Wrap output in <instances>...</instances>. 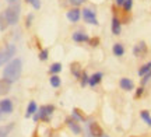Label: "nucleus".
I'll use <instances>...</instances> for the list:
<instances>
[{"label": "nucleus", "mask_w": 151, "mask_h": 137, "mask_svg": "<svg viewBox=\"0 0 151 137\" xmlns=\"http://www.w3.org/2000/svg\"><path fill=\"white\" fill-rule=\"evenodd\" d=\"M21 67H22V63L20 59H13V60L9 62L7 66L4 67L3 77L7 78L10 82L17 81V80L20 78V76H21Z\"/></svg>", "instance_id": "1"}, {"label": "nucleus", "mask_w": 151, "mask_h": 137, "mask_svg": "<svg viewBox=\"0 0 151 137\" xmlns=\"http://www.w3.org/2000/svg\"><path fill=\"white\" fill-rule=\"evenodd\" d=\"M20 9L21 6L18 1H14L11 3V6H9V9L4 11L6 20L9 22V25H16L18 22V18H20Z\"/></svg>", "instance_id": "2"}, {"label": "nucleus", "mask_w": 151, "mask_h": 137, "mask_svg": "<svg viewBox=\"0 0 151 137\" xmlns=\"http://www.w3.org/2000/svg\"><path fill=\"white\" fill-rule=\"evenodd\" d=\"M55 106L53 105H42L39 110H37V113L34 115V121H41L42 122H50V116L53 115Z\"/></svg>", "instance_id": "3"}, {"label": "nucleus", "mask_w": 151, "mask_h": 137, "mask_svg": "<svg viewBox=\"0 0 151 137\" xmlns=\"http://www.w3.org/2000/svg\"><path fill=\"white\" fill-rule=\"evenodd\" d=\"M14 55H16V46L14 45H7L4 49L0 50V66L6 65Z\"/></svg>", "instance_id": "4"}, {"label": "nucleus", "mask_w": 151, "mask_h": 137, "mask_svg": "<svg viewBox=\"0 0 151 137\" xmlns=\"http://www.w3.org/2000/svg\"><path fill=\"white\" fill-rule=\"evenodd\" d=\"M81 16H83L86 22L91 24V25H98L97 14H95V11L92 10V9H84V10L81 11Z\"/></svg>", "instance_id": "5"}, {"label": "nucleus", "mask_w": 151, "mask_h": 137, "mask_svg": "<svg viewBox=\"0 0 151 137\" xmlns=\"http://www.w3.org/2000/svg\"><path fill=\"white\" fill-rule=\"evenodd\" d=\"M147 52H148V48H147V44L144 41H140L139 44L134 45V48H133V55L136 57H144L147 55Z\"/></svg>", "instance_id": "6"}, {"label": "nucleus", "mask_w": 151, "mask_h": 137, "mask_svg": "<svg viewBox=\"0 0 151 137\" xmlns=\"http://www.w3.org/2000/svg\"><path fill=\"white\" fill-rule=\"evenodd\" d=\"M87 132L90 133L92 137H101L104 134L102 127L99 126L97 122H90V123L87 125Z\"/></svg>", "instance_id": "7"}, {"label": "nucleus", "mask_w": 151, "mask_h": 137, "mask_svg": "<svg viewBox=\"0 0 151 137\" xmlns=\"http://www.w3.org/2000/svg\"><path fill=\"white\" fill-rule=\"evenodd\" d=\"M66 16H67V20H69L70 22H77L81 18V11L76 7V9H71V10L67 11Z\"/></svg>", "instance_id": "8"}, {"label": "nucleus", "mask_w": 151, "mask_h": 137, "mask_svg": "<svg viewBox=\"0 0 151 137\" xmlns=\"http://www.w3.org/2000/svg\"><path fill=\"white\" fill-rule=\"evenodd\" d=\"M111 29H112L113 35H120V32H122V21L119 20L118 17H113V18H112Z\"/></svg>", "instance_id": "9"}, {"label": "nucleus", "mask_w": 151, "mask_h": 137, "mask_svg": "<svg viewBox=\"0 0 151 137\" xmlns=\"http://www.w3.org/2000/svg\"><path fill=\"white\" fill-rule=\"evenodd\" d=\"M0 109H1L3 113H11L13 109H14L13 102H11L10 99H1L0 101Z\"/></svg>", "instance_id": "10"}, {"label": "nucleus", "mask_w": 151, "mask_h": 137, "mask_svg": "<svg viewBox=\"0 0 151 137\" xmlns=\"http://www.w3.org/2000/svg\"><path fill=\"white\" fill-rule=\"evenodd\" d=\"M11 88V82L7 80V78H0V97H3V95H6V94H9V91H10Z\"/></svg>", "instance_id": "11"}, {"label": "nucleus", "mask_w": 151, "mask_h": 137, "mask_svg": "<svg viewBox=\"0 0 151 137\" xmlns=\"http://www.w3.org/2000/svg\"><path fill=\"white\" fill-rule=\"evenodd\" d=\"M119 85H120V88H122V90H124V91H132V90L134 88V84H133V81H132L130 78H127V77L120 78Z\"/></svg>", "instance_id": "12"}, {"label": "nucleus", "mask_w": 151, "mask_h": 137, "mask_svg": "<svg viewBox=\"0 0 151 137\" xmlns=\"http://www.w3.org/2000/svg\"><path fill=\"white\" fill-rule=\"evenodd\" d=\"M66 122H67V126L70 127V130L74 133V134H80V133H81V127H80V125H78V122L74 121L73 118H69Z\"/></svg>", "instance_id": "13"}, {"label": "nucleus", "mask_w": 151, "mask_h": 137, "mask_svg": "<svg viewBox=\"0 0 151 137\" xmlns=\"http://www.w3.org/2000/svg\"><path fill=\"white\" fill-rule=\"evenodd\" d=\"M71 38H73V41H74V42H78V44H81V42H88V41H90V37H88L87 34L81 32V31L74 32Z\"/></svg>", "instance_id": "14"}, {"label": "nucleus", "mask_w": 151, "mask_h": 137, "mask_svg": "<svg viewBox=\"0 0 151 137\" xmlns=\"http://www.w3.org/2000/svg\"><path fill=\"white\" fill-rule=\"evenodd\" d=\"M70 71H71V74H73L76 78H80L81 74H83V70H81L80 63H77V62H73V63L70 65Z\"/></svg>", "instance_id": "15"}, {"label": "nucleus", "mask_w": 151, "mask_h": 137, "mask_svg": "<svg viewBox=\"0 0 151 137\" xmlns=\"http://www.w3.org/2000/svg\"><path fill=\"white\" fill-rule=\"evenodd\" d=\"M102 77H104L102 73H94V74L90 77V80H88V84H90L91 87H95L97 84H99V82H101Z\"/></svg>", "instance_id": "16"}, {"label": "nucleus", "mask_w": 151, "mask_h": 137, "mask_svg": "<svg viewBox=\"0 0 151 137\" xmlns=\"http://www.w3.org/2000/svg\"><path fill=\"white\" fill-rule=\"evenodd\" d=\"M38 110V106L35 104V101H31L27 106V112H25V118H31L32 115H35Z\"/></svg>", "instance_id": "17"}, {"label": "nucleus", "mask_w": 151, "mask_h": 137, "mask_svg": "<svg viewBox=\"0 0 151 137\" xmlns=\"http://www.w3.org/2000/svg\"><path fill=\"white\" fill-rule=\"evenodd\" d=\"M112 52L115 56H123L124 55V46L122 44H115L112 48Z\"/></svg>", "instance_id": "18"}, {"label": "nucleus", "mask_w": 151, "mask_h": 137, "mask_svg": "<svg viewBox=\"0 0 151 137\" xmlns=\"http://www.w3.org/2000/svg\"><path fill=\"white\" fill-rule=\"evenodd\" d=\"M49 82H50V85H52L53 88H58V87H60V84H62V80H60V77L58 76V74H52V77H50Z\"/></svg>", "instance_id": "19"}, {"label": "nucleus", "mask_w": 151, "mask_h": 137, "mask_svg": "<svg viewBox=\"0 0 151 137\" xmlns=\"http://www.w3.org/2000/svg\"><path fill=\"white\" fill-rule=\"evenodd\" d=\"M150 71H151V62H148V63H146V65H143V66L140 67L139 76L143 77V76H146L147 73H150Z\"/></svg>", "instance_id": "20"}, {"label": "nucleus", "mask_w": 151, "mask_h": 137, "mask_svg": "<svg viewBox=\"0 0 151 137\" xmlns=\"http://www.w3.org/2000/svg\"><path fill=\"white\" fill-rule=\"evenodd\" d=\"M140 118L146 122L148 126H151V115H150V112H148V110H141V112H140Z\"/></svg>", "instance_id": "21"}, {"label": "nucleus", "mask_w": 151, "mask_h": 137, "mask_svg": "<svg viewBox=\"0 0 151 137\" xmlns=\"http://www.w3.org/2000/svg\"><path fill=\"white\" fill-rule=\"evenodd\" d=\"M14 127V125L11 123V125H7V126H1L0 127V137H6L9 133H10V130Z\"/></svg>", "instance_id": "22"}, {"label": "nucleus", "mask_w": 151, "mask_h": 137, "mask_svg": "<svg viewBox=\"0 0 151 137\" xmlns=\"http://www.w3.org/2000/svg\"><path fill=\"white\" fill-rule=\"evenodd\" d=\"M71 118L74 119V121H77V122H84L86 121V118L81 115V112L78 109H74L73 110V113H71Z\"/></svg>", "instance_id": "23"}, {"label": "nucleus", "mask_w": 151, "mask_h": 137, "mask_svg": "<svg viewBox=\"0 0 151 137\" xmlns=\"http://www.w3.org/2000/svg\"><path fill=\"white\" fill-rule=\"evenodd\" d=\"M7 27H9V22L6 20L4 13H1V14H0V31H4Z\"/></svg>", "instance_id": "24"}, {"label": "nucleus", "mask_w": 151, "mask_h": 137, "mask_svg": "<svg viewBox=\"0 0 151 137\" xmlns=\"http://www.w3.org/2000/svg\"><path fill=\"white\" fill-rule=\"evenodd\" d=\"M49 71H50L52 74H58V73L62 71V65H60V63H53V65L50 66V69H49Z\"/></svg>", "instance_id": "25"}, {"label": "nucleus", "mask_w": 151, "mask_h": 137, "mask_svg": "<svg viewBox=\"0 0 151 137\" xmlns=\"http://www.w3.org/2000/svg\"><path fill=\"white\" fill-rule=\"evenodd\" d=\"M132 7H133V0H124V3H123L124 13H129L132 10Z\"/></svg>", "instance_id": "26"}, {"label": "nucleus", "mask_w": 151, "mask_h": 137, "mask_svg": "<svg viewBox=\"0 0 151 137\" xmlns=\"http://www.w3.org/2000/svg\"><path fill=\"white\" fill-rule=\"evenodd\" d=\"M48 57H49V50L48 49H42L41 52H39V60H48Z\"/></svg>", "instance_id": "27"}, {"label": "nucleus", "mask_w": 151, "mask_h": 137, "mask_svg": "<svg viewBox=\"0 0 151 137\" xmlns=\"http://www.w3.org/2000/svg\"><path fill=\"white\" fill-rule=\"evenodd\" d=\"M80 80H81V85H83V87H86L87 84H88L90 77H88V74H87L86 71H83V74H81V77H80Z\"/></svg>", "instance_id": "28"}, {"label": "nucleus", "mask_w": 151, "mask_h": 137, "mask_svg": "<svg viewBox=\"0 0 151 137\" xmlns=\"http://www.w3.org/2000/svg\"><path fill=\"white\" fill-rule=\"evenodd\" d=\"M29 4L32 6L35 10H38V9H41V0H27Z\"/></svg>", "instance_id": "29"}, {"label": "nucleus", "mask_w": 151, "mask_h": 137, "mask_svg": "<svg viewBox=\"0 0 151 137\" xmlns=\"http://www.w3.org/2000/svg\"><path fill=\"white\" fill-rule=\"evenodd\" d=\"M150 78H151V71L147 73L146 76H143V78H141V85H146L147 82L150 81Z\"/></svg>", "instance_id": "30"}, {"label": "nucleus", "mask_w": 151, "mask_h": 137, "mask_svg": "<svg viewBox=\"0 0 151 137\" xmlns=\"http://www.w3.org/2000/svg\"><path fill=\"white\" fill-rule=\"evenodd\" d=\"M88 44L91 45V46H94V48H95V46H98V45H99V38H97V37H95V38H90Z\"/></svg>", "instance_id": "31"}, {"label": "nucleus", "mask_w": 151, "mask_h": 137, "mask_svg": "<svg viewBox=\"0 0 151 137\" xmlns=\"http://www.w3.org/2000/svg\"><path fill=\"white\" fill-rule=\"evenodd\" d=\"M84 1H86V0H69V3H70V4H73V6H76V7L81 6Z\"/></svg>", "instance_id": "32"}, {"label": "nucleus", "mask_w": 151, "mask_h": 137, "mask_svg": "<svg viewBox=\"0 0 151 137\" xmlns=\"http://www.w3.org/2000/svg\"><path fill=\"white\" fill-rule=\"evenodd\" d=\"M32 20H34V16H32V14H28L27 20H25V25H27V27H31V22H32Z\"/></svg>", "instance_id": "33"}, {"label": "nucleus", "mask_w": 151, "mask_h": 137, "mask_svg": "<svg viewBox=\"0 0 151 137\" xmlns=\"http://www.w3.org/2000/svg\"><path fill=\"white\" fill-rule=\"evenodd\" d=\"M143 93H144V88H143V85H141V87L137 88V91H136V98H140L141 95H143Z\"/></svg>", "instance_id": "34"}, {"label": "nucleus", "mask_w": 151, "mask_h": 137, "mask_svg": "<svg viewBox=\"0 0 151 137\" xmlns=\"http://www.w3.org/2000/svg\"><path fill=\"white\" fill-rule=\"evenodd\" d=\"M115 3L118 6H123V3H124V0H115Z\"/></svg>", "instance_id": "35"}, {"label": "nucleus", "mask_w": 151, "mask_h": 137, "mask_svg": "<svg viewBox=\"0 0 151 137\" xmlns=\"http://www.w3.org/2000/svg\"><path fill=\"white\" fill-rule=\"evenodd\" d=\"M9 3H14V1H17V0H7Z\"/></svg>", "instance_id": "36"}, {"label": "nucleus", "mask_w": 151, "mask_h": 137, "mask_svg": "<svg viewBox=\"0 0 151 137\" xmlns=\"http://www.w3.org/2000/svg\"><path fill=\"white\" fill-rule=\"evenodd\" d=\"M101 137H109V136H108V134H105V133H104V134H102Z\"/></svg>", "instance_id": "37"}, {"label": "nucleus", "mask_w": 151, "mask_h": 137, "mask_svg": "<svg viewBox=\"0 0 151 137\" xmlns=\"http://www.w3.org/2000/svg\"><path fill=\"white\" fill-rule=\"evenodd\" d=\"M1 113H3V112H1V109H0V116H1Z\"/></svg>", "instance_id": "38"}]
</instances>
